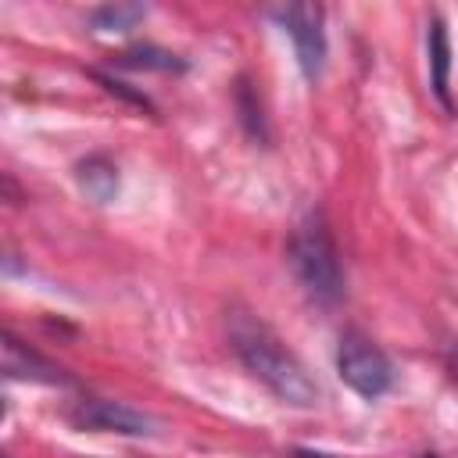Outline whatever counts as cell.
<instances>
[{"mask_svg": "<svg viewBox=\"0 0 458 458\" xmlns=\"http://www.w3.org/2000/svg\"><path fill=\"white\" fill-rule=\"evenodd\" d=\"M229 347L247 365V372L258 376L283 404L311 408L318 401V386L308 376V369L276 336V329L268 322H261L258 315L240 311V308L229 311Z\"/></svg>", "mask_w": 458, "mask_h": 458, "instance_id": "6da1fadb", "label": "cell"}, {"mask_svg": "<svg viewBox=\"0 0 458 458\" xmlns=\"http://www.w3.org/2000/svg\"><path fill=\"white\" fill-rule=\"evenodd\" d=\"M290 268L297 272L301 286L322 301L333 304L344 293V272H340V258H336V243L329 236V225L318 211H308L293 233H290V247H286Z\"/></svg>", "mask_w": 458, "mask_h": 458, "instance_id": "7a4b0ae2", "label": "cell"}, {"mask_svg": "<svg viewBox=\"0 0 458 458\" xmlns=\"http://www.w3.org/2000/svg\"><path fill=\"white\" fill-rule=\"evenodd\" d=\"M336 372L340 379L361 394V397H379L386 394V386L394 383V369H390V358L369 340L361 336L358 329H347L340 336V351H336Z\"/></svg>", "mask_w": 458, "mask_h": 458, "instance_id": "3957f363", "label": "cell"}, {"mask_svg": "<svg viewBox=\"0 0 458 458\" xmlns=\"http://www.w3.org/2000/svg\"><path fill=\"white\" fill-rule=\"evenodd\" d=\"M279 21L286 25L301 72L315 82L326 68V32H322V7L318 4H290L279 11Z\"/></svg>", "mask_w": 458, "mask_h": 458, "instance_id": "277c9868", "label": "cell"}, {"mask_svg": "<svg viewBox=\"0 0 458 458\" xmlns=\"http://www.w3.org/2000/svg\"><path fill=\"white\" fill-rule=\"evenodd\" d=\"M72 422L82 429H107V433H129V437H150L157 433V422L122 401H82L72 411Z\"/></svg>", "mask_w": 458, "mask_h": 458, "instance_id": "5b68a950", "label": "cell"}, {"mask_svg": "<svg viewBox=\"0 0 458 458\" xmlns=\"http://www.w3.org/2000/svg\"><path fill=\"white\" fill-rule=\"evenodd\" d=\"M4 376L7 379H36V383H68L61 365L47 361L43 354L25 347L11 333H4Z\"/></svg>", "mask_w": 458, "mask_h": 458, "instance_id": "8992f818", "label": "cell"}, {"mask_svg": "<svg viewBox=\"0 0 458 458\" xmlns=\"http://www.w3.org/2000/svg\"><path fill=\"white\" fill-rule=\"evenodd\" d=\"M426 43H429V86H433L437 100L447 111H454V104H451V43H447V29L440 18H429Z\"/></svg>", "mask_w": 458, "mask_h": 458, "instance_id": "52a82bcc", "label": "cell"}, {"mask_svg": "<svg viewBox=\"0 0 458 458\" xmlns=\"http://www.w3.org/2000/svg\"><path fill=\"white\" fill-rule=\"evenodd\" d=\"M79 182H82V190H86L97 204H104V200H111L114 190H118V172H114V165H111L107 157H86V161L79 165Z\"/></svg>", "mask_w": 458, "mask_h": 458, "instance_id": "ba28073f", "label": "cell"}, {"mask_svg": "<svg viewBox=\"0 0 458 458\" xmlns=\"http://www.w3.org/2000/svg\"><path fill=\"white\" fill-rule=\"evenodd\" d=\"M114 64H118V68H154V72H182V68H186L182 57H175L172 50L150 47V43L132 47V50H122V54L114 57Z\"/></svg>", "mask_w": 458, "mask_h": 458, "instance_id": "9c48e42d", "label": "cell"}, {"mask_svg": "<svg viewBox=\"0 0 458 458\" xmlns=\"http://www.w3.org/2000/svg\"><path fill=\"white\" fill-rule=\"evenodd\" d=\"M236 107H240V122H243V129H247L258 143H268V125H265L261 104H258V97H254V89H250L247 79L236 82Z\"/></svg>", "mask_w": 458, "mask_h": 458, "instance_id": "30bf717a", "label": "cell"}, {"mask_svg": "<svg viewBox=\"0 0 458 458\" xmlns=\"http://www.w3.org/2000/svg\"><path fill=\"white\" fill-rule=\"evenodd\" d=\"M140 18H143L140 4H111V7H100L93 14V29L97 32H129Z\"/></svg>", "mask_w": 458, "mask_h": 458, "instance_id": "8fae6325", "label": "cell"}, {"mask_svg": "<svg viewBox=\"0 0 458 458\" xmlns=\"http://www.w3.org/2000/svg\"><path fill=\"white\" fill-rule=\"evenodd\" d=\"M107 93H114V97H122V100H129V104H136V107H143V111H150L154 114V104L147 100V93H136V89H129L125 82H118V79H111V75H104V72H89Z\"/></svg>", "mask_w": 458, "mask_h": 458, "instance_id": "7c38bea8", "label": "cell"}, {"mask_svg": "<svg viewBox=\"0 0 458 458\" xmlns=\"http://www.w3.org/2000/svg\"><path fill=\"white\" fill-rule=\"evenodd\" d=\"M293 458H333V454H322V451H308V447H301V451H293Z\"/></svg>", "mask_w": 458, "mask_h": 458, "instance_id": "4fadbf2b", "label": "cell"}, {"mask_svg": "<svg viewBox=\"0 0 458 458\" xmlns=\"http://www.w3.org/2000/svg\"><path fill=\"white\" fill-rule=\"evenodd\" d=\"M447 365H451V376H454V379H458V347H454V351H451V354H447Z\"/></svg>", "mask_w": 458, "mask_h": 458, "instance_id": "5bb4252c", "label": "cell"}, {"mask_svg": "<svg viewBox=\"0 0 458 458\" xmlns=\"http://www.w3.org/2000/svg\"><path fill=\"white\" fill-rule=\"evenodd\" d=\"M426 458H437V454H426Z\"/></svg>", "mask_w": 458, "mask_h": 458, "instance_id": "9a60e30c", "label": "cell"}]
</instances>
